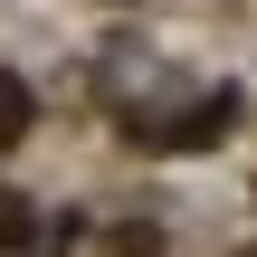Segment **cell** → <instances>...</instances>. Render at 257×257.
I'll return each instance as SVG.
<instances>
[{"label": "cell", "mask_w": 257, "mask_h": 257, "mask_svg": "<svg viewBox=\"0 0 257 257\" xmlns=\"http://www.w3.org/2000/svg\"><path fill=\"white\" fill-rule=\"evenodd\" d=\"M19 124H29V86H19V76H10V67H0V143H10V134H19Z\"/></svg>", "instance_id": "cell-1"}]
</instances>
